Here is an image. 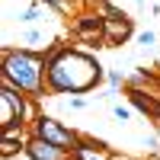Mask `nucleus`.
<instances>
[{
	"instance_id": "f257e3e1",
	"label": "nucleus",
	"mask_w": 160,
	"mask_h": 160,
	"mask_svg": "<svg viewBox=\"0 0 160 160\" xmlns=\"http://www.w3.org/2000/svg\"><path fill=\"white\" fill-rule=\"evenodd\" d=\"M3 83L38 93L42 90V61L29 51H3Z\"/></svg>"
},
{
	"instance_id": "f03ea898",
	"label": "nucleus",
	"mask_w": 160,
	"mask_h": 160,
	"mask_svg": "<svg viewBox=\"0 0 160 160\" xmlns=\"http://www.w3.org/2000/svg\"><path fill=\"white\" fill-rule=\"evenodd\" d=\"M35 135H38V138H45V141H51V144H58V148H64V151H71V154H74V148L80 144L77 135H71L68 128H61L55 118H38Z\"/></svg>"
},
{
	"instance_id": "7ed1b4c3",
	"label": "nucleus",
	"mask_w": 160,
	"mask_h": 160,
	"mask_svg": "<svg viewBox=\"0 0 160 160\" xmlns=\"http://www.w3.org/2000/svg\"><path fill=\"white\" fill-rule=\"evenodd\" d=\"M109 13V19H106V42L115 45V42H125V38L131 35V19L125 16V13L118 10H106Z\"/></svg>"
},
{
	"instance_id": "20e7f679",
	"label": "nucleus",
	"mask_w": 160,
	"mask_h": 160,
	"mask_svg": "<svg viewBox=\"0 0 160 160\" xmlns=\"http://www.w3.org/2000/svg\"><path fill=\"white\" fill-rule=\"evenodd\" d=\"M61 151H64V148H58V144H51V141L38 138V135L26 144V154H29V160H61Z\"/></svg>"
},
{
	"instance_id": "39448f33",
	"label": "nucleus",
	"mask_w": 160,
	"mask_h": 160,
	"mask_svg": "<svg viewBox=\"0 0 160 160\" xmlns=\"http://www.w3.org/2000/svg\"><path fill=\"white\" fill-rule=\"evenodd\" d=\"M131 102H135V106H138L141 112H148V115H154V118H160V102H154L151 96H144L141 90H135V93H131Z\"/></svg>"
},
{
	"instance_id": "423d86ee",
	"label": "nucleus",
	"mask_w": 160,
	"mask_h": 160,
	"mask_svg": "<svg viewBox=\"0 0 160 160\" xmlns=\"http://www.w3.org/2000/svg\"><path fill=\"white\" fill-rule=\"evenodd\" d=\"M74 157H77V160H102L96 151H90L87 144H77V148H74Z\"/></svg>"
},
{
	"instance_id": "0eeeda50",
	"label": "nucleus",
	"mask_w": 160,
	"mask_h": 160,
	"mask_svg": "<svg viewBox=\"0 0 160 160\" xmlns=\"http://www.w3.org/2000/svg\"><path fill=\"white\" fill-rule=\"evenodd\" d=\"M138 42H141V45H154V35H151V32H141Z\"/></svg>"
},
{
	"instance_id": "6e6552de",
	"label": "nucleus",
	"mask_w": 160,
	"mask_h": 160,
	"mask_svg": "<svg viewBox=\"0 0 160 160\" xmlns=\"http://www.w3.org/2000/svg\"><path fill=\"white\" fill-rule=\"evenodd\" d=\"M112 112H115V118H122V122H128V109H122V106H115Z\"/></svg>"
},
{
	"instance_id": "1a4fd4ad",
	"label": "nucleus",
	"mask_w": 160,
	"mask_h": 160,
	"mask_svg": "<svg viewBox=\"0 0 160 160\" xmlns=\"http://www.w3.org/2000/svg\"><path fill=\"white\" fill-rule=\"evenodd\" d=\"M48 3H55V7H61V0H48Z\"/></svg>"
}]
</instances>
